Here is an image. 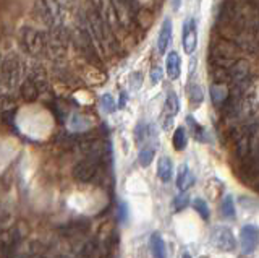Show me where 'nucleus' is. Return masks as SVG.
<instances>
[{"label": "nucleus", "instance_id": "f257e3e1", "mask_svg": "<svg viewBox=\"0 0 259 258\" xmlns=\"http://www.w3.org/2000/svg\"><path fill=\"white\" fill-rule=\"evenodd\" d=\"M79 18L83 20L86 28L89 29V33L94 38V41L99 47V51L102 54V57H113V55H118L123 51V44L118 39V36L113 33V29L109 26V23L105 21L99 12L94 9V5L91 2H88L79 13Z\"/></svg>", "mask_w": 259, "mask_h": 258}, {"label": "nucleus", "instance_id": "f03ea898", "mask_svg": "<svg viewBox=\"0 0 259 258\" xmlns=\"http://www.w3.org/2000/svg\"><path fill=\"white\" fill-rule=\"evenodd\" d=\"M240 52L241 49L237 43L219 36L209 44V54H207L209 65L215 68L230 70L240 60Z\"/></svg>", "mask_w": 259, "mask_h": 258}, {"label": "nucleus", "instance_id": "7ed1b4c3", "mask_svg": "<svg viewBox=\"0 0 259 258\" xmlns=\"http://www.w3.org/2000/svg\"><path fill=\"white\" fill-rule=\"evenodd\" d=\"M75 43L78 46L79 52L83 54L84 60H88L89 65H94L97 68H102L104 67V62H102V54L97 47L94 38L89 33V29L86 28V25L83 23V20L79 18L78 23V28H76V33H75Z\"/></svg>", "mask_w": 259, "mask_h": 258}, {"label": "nucleus", "instance_id": "20e7f679", "mask_svg": "<svg viewBox=\"0 0 259 258\" xmlns=\"http://www.w3.org/2000/svg\"><path fill=\"white\" fill-rule=\"evenodd\" d=\"M18 43L21 46V49L24 52H28L29 55H32V57H39V55H42L49 51L47 34L29 26H23L20 29Z\"/></svg>", "mask_w": 259, "mask_h": 258}, {"label": "nucleus", "instance_id": "39448f33", "mask_svg": "<svg viewBox=\"0 0 259 258\" xmlns=\"http://www.w3.org/2000/svg\"><path fill=\"white\" fill-rule=\"evenodd\" d=\"M71 175L79 183L97 182L102 177V163L93 158H83L73 166Z\"/></svg>", "mask_w": 259, "mask_h": 258}, {"label": "nucleus", "instance_id": "423d86ee", "mask_svg": "<svg viewBox=\"0 0 259 258\" xmlns=\"http://www.w3.org/2000/svg\"><path fill=\"white\" fill-rule=\"evenodd\" d=\"M23 65L21 60L16 54H8L7 57L2 60V65H0V78H2V83L13 90V88L20 86L23 82Z\"/></svg>", "mask_w": 259, "mask_h": 258}, {"label": "nucleus", "instance_id": "0eeeda50", "mask_svg": "<svg viewBox=\"0 0 259 258\" xmlns=\"http://www.w3.org/2000/svg\"><path fill=\"white\" fill-rule=\"evenodd\" d=\"M91 229V223L84 217H81V219H75V221H70L65 226L60 228V236L68 239L71 244H76L78 240L83 239L86 234Z\"/></svg>", "mask_w": 259, "mask_h": 258}, {"label": "nucleus", "instance_id": "6e6552de", "mask_svg": "<svg viewBox=\"0 0 259 258\" xmlns=\"http://www.w3.org/2000/svg\"><path fill=\"white\" fill-rule=\"evenodd\" d=\"M210 244L217 250H222V252H233L235 247H237L233 232L229 228H225V226L214 228L212 234H210Z\"/></svg>", "mask_w": 259, "mask_h": 258}, {"label": "nucleus", "instance_id": "1a4fd4ad", "mask_svg": "<svg viewBox=\"0 0 259 258\" xmlns=\"http://www.w3.org/2000/svg\"><path fill=\"white\" fill-rule=\"evenodd\" d=\"M240 244L245 255L253 253L259 244V228H256L253 224L243 226L240 231Z\"/></svg>", "mask_w": 259, "mask_h": 258}, {"label": "nucleus", "instance_id": "9d476101", "mask_svg": "<svg viewBox=\"0 0 259 258\" xmlns=\"http://www.w3.org/2000/svg\"><path fill=\"white\" fill-rule=\"evenodd\" d=\"M182 43H183V51L186 54H193L198 44V29H196V20L188 18L183 23L182 29Z\"/></svg>", "mask_w": 259, "mask_h": 258}, {"label": "nucleus", "instance_id": "9b49d317", "mask_svg": "<svg viewBox=\"0 0 259 258\" xmlns=\"http://www.w3.org/2000/svg\"><path fill=\"white\" fill-rule=\"evenodd\" d=\"M178 110H180V101H178V96L174 90H168L165 106H164V119H162L164 130H168L170 125L174 124V117L178 114Z\"/></svg>", "mask_w": 259, "mask_h": 258}, {"label": "nucleus", "instance_id": "f8f14e48", "mask_svg": "<svg viewBox=\"0 0 259 258\" xmlns=\"http://www.w3.org/2000/svg\"><path fill=\"white\" fill-rule=\"evenodd\" d=\"M241 52H246L249 55H257L259 54V36L257 33H251V31H245L237 41Z\"/></svg>", "mask_w": 259, "mask_h": 258}, {"label": "nucleus", "instance_id": "ddd939ff", "mask_svg": "<svg viewBox=\"0 0 259 258\" xmlns=\"http://www.w3.org/2000/svg\"><path fill=\"white\" fill-rule=\"evenodd\" d=\"M172 36H174V25H172V20L165 18L164 23H162V28L159 31V36H157V52L159 54H164L170 43H172Z\"/></svg>", "mask_w": 259, "mask_h": 258}, {"label": "nucleus", "instance_id": "4468645a", "mask_svg": "<svg viewBox=\"0 0 259 258\" xmlns=\"http://www.w3.org/2000/svg\"><path fill=\"white\" fill-rule=\"evenodd\" d=\"M18 91H20V96H21V99L24 101H28V102H32V101H36L37 98L42 93H40V90L36 86V83L32 82V80H29L28 77L23 80V82L20 83L18 86Z\"/></svg>", "mask_w": 259, "mask_h": 258}, {"label": "nucleus", "instance_id": "2eb2a0df", "mask_svg": "<svg viewBox=\"0 0 259 258\" xmlns=\"http://www.w3.org/2000/svg\"><path fill=\"white\" fill-rule=\"evenodd\" d=\"M165 70H167V77L170 80H178L182 73V59L178 52L172 51L167 54V60H165Z\"/></svg>", "mask_w": 259, "mask_h": 258}, {"label": "nucleus", "instance_id": "dca6fc26", "mask_svg": "<svg viewBox=\"0 0 259 258\" xmlns=\"http://www.w3.org/2000/svg\"><path fill=\"white\" fill-rule=\"evenodd\" d=\"M230 94H232V90L229 88V85L212 83V86H210V99H212V102L217 107H221Z\"/></svg>", "mask_w": 259, "mask_h": 258}, {"label": "nucleus", "instance_id": "f3484780", "mask_svg": "<svg viewBox=\"0 0 259 258\" xmlns=\"http://www.w3.org/2000/svg\"><path fill=\"white\" fill-rule=\"evenodd\" d=\"M149 247H151V253L154 258H167V248H165V242L162 239L159 232H154L151 239H149Z\"/></svg>", "mask_w": 259, "mask_h": 258}, {"label": "nucleus", "instance_id": "a211bd4d", "mask_svg": "<svg viewBox=\"0 0 259 258\" xmlns=\"http://www.w3.org/2000/svg\"><path fill=\"white\" fill-rule=\"evenodd\" d=\"M172 174H174V163H172V159L167 158V156H162L159 159V163H157V175H159V179L167 183L172 180Z\"/></svg>", "mask_w": 259, "mask_h": 258}, {"label": "nucleus", "instance_id": "6ab92c4d", "mask_svg": "<svg viewBox=\"0 0 259 258\" xmlns=\"http://www.w3.org/2000/svg\"><path fill=\"white\" fill-rule=\"evenodd\" d=\"M251 138H253V135L246 133L235 141V156H237L240 161L245 159L251 153Z\"/></svg>", "mask_w": 259, "mask_h": 258}, {"label": "nucleus", "instance_id": "aec40b11", "mask_svg": "<svg viewBox=\"0 0 259 258\" xmlns=\"http://www.w3.org/2000/svg\"><path fill=\"white\" fill-rule=\"evenodd\" d=\"M194 183V175L191 174L190 167L183 164L180 167V171H178V177H177V187L180 189L182 192H186L191 185Z\"/></svg>", "mask_w": 259, "mask_h": 258}, {"label": "nucleus", "instance_id": "412c9836", "mask_svg": "<svg viewBox=\"0 0 259 258\" xmlns=\"http://www.w3.org/2000/svg\"><path fill=\"white\" fill-rule=\"evenodd\" d=\"M154 156H156V143H144L141 146L138 161H140V164L143 167H148L154 161Z\"/></svg>", "mask_w": 259, "mask_h": 258}, {"label": "nucleus", "instance_id": "4be33fe9", "mask_svg": "<svg viewBox=\"0 0 259 258\" xmlns=\"http://www.w3.org/2000/svg\"><path fill=\"white\" fill-rule=\"evenodd\" d=\"M209 78L212 83L217 85H232V75H230V70H225V68H215L212 67L209 73Z\"/></svg>", "mask_w": 259, "mask_h": 258}, {"label": "nucleus", "instance_id": "5701e85b", "mask_svg": "<svg viewBox=\"0 0 259 258\" xmlns=\"http://www.w3.org/2000/svg\"><path fill=\"white\" fill-rule=\"evenodd\" d=\"M172 144H174V148L177 151H183L186 148V144H188V135H186L185 127H178L177 130L174 132Z\"/></svg>", "mask_w": 259, "mask_h": 258}, {"label": "nucleus", "instance_id": "b1692460", "mask_svg": "<svg viewBox=\"0 0 259 258\" xmlns=\"http://www.w3.org/2000/svg\"><path fill=\"white\" fill-rule=\"evenodd\" d=\"M188 98H190V104L193 107L201 106L202 99H204V93H202L201 86L198 83H191L188 88Z\"/></svg>", "mask_w": 259, "mask_h": 258}, {"label": "nucleus", "instance_id": "393cba45", "mask_svg": "<svg viewBox=\"0 0 259 258\" xmlns=\"http://www.w3.org/2000/svg\"><path fill=\"white\" fill-rule=\"evenodd\" d=\"M186 122H188V125H190V130L193 133V138L194 140L206 141V130L196 122V120H194L193 117H188V119H186Z\"/></svg>", "mask_w": 259, "mask_h": 258}, {"label": "nucleus", "instance_id": "a878e982", "mask_svg": "<svg viewBox=\"0 0 259 258\" xmlns=\"http://www.w3.org/2000/svg\"><path fill=\"white\" fill-rule=\"evenodd\" d=\"M222 214L227 219H233L235 217V203L232 195H225L222 200Z\"/></svg>", "mask_w": 259, "mask_h": 258}, {"label": "nucleus", "instance_id": "bb28decb", "mask_svg": "<svg viewBox=\"0 0 259 258\" xmlns=\"http://www.w3.org/2000/svg\"><path fill=\"white\" fill-rule=\"evenodd\" d=\"M193 208H194V211H196L202 219L207 221L209 219V216H210V211H209V206L207 203L202 198H196V200H193Z\"/></svg>", "mask_w": 259, "mask_h": 258}, {"label": "nucleus", "instance_id": "cd10ccee", "mask_svg": "<svg viewBox=\"0 0 259 258\" xmlns=\"http://www.w3.org/2000/svg\"><path fill=\"white\" fill-rule=\"evenodd\" d=\"M188 205H190V197L186 195V192H182L180 195H177L174 198V208H175V211H182V209H185Z\"/></svg>", "mask_w": 259, "mask_h": 258}, {"label": "nucleus", "instance_id": "c85d7f7f", "mask_svg": "<svg viewBox=\"0 0 259 258\" xmlns=\"http://www.w3.org/2000/svg\"><path fill=\"white\" fill-rule=\"evenodd\" d=\"M101 107L105 110V112H113L115 110V101H113V98H112V94H104L102 98H101Z\"/></svg>", "mask_w": 259, "mask_h": 258}, {"label": "nucleus", "instance_id": "c756f323", "mask_svg": "<svg viewBox=\"0 0 259 258\" xmlns=\"http://www.w3.org/2000/svg\"><path fill=\"white\" fill-rule=\"evenodd\" d=\"M162 78H164V71H162V68L159 65L152 67L151 68V82L159 83V82H162Z\"/></svg>", "mask_w": 259, "mask_h": 258}, {"label": "nucleus", "instance_id": "7c9ffc66", "mask_svg": "<svg viewBox=\"0 0 259 258\" xmlns=\"http://www.w3.org/2000/svg\"><path fill=\"white\" fill-rule=\"evenodd\" d=\"M118 219H120V223H126V219H128V208H126V203H121L118 205Z\"/></svg>", "mask_w": 259, "mask_h": 258}, {"label": "nucleus", "instance_id": "2f4dec72", "mask_svg": "<svg viewBox=\"0 0 259 258\" xmlns=\"http://www.w3.org/2000/svg\"><path fill=\"white\" fill-rule=\"evenodd\" d=\"M141 83H143V75L140 71H136V73H133V77H132V85L135 86V90H140Z\"/></svg>", "mask_w": 259, "mask_h": 258}, {"label": "nucleus", "instance_id": "473e14b6", "mask_svg": "<svg viewBox=\"0 0 259 258\" xmlns=\"http://www.w3.org/2000/svg\"><path fill=\"white\" fill-rule=\"evenodd\" d=\"M125 102H126V93H121V94H120L118 106H120V107H123V106H125Z\"/></svg>", "mask_w": 259, "mask_h": 258}, {"label": "nucleus", "instance_id": "72a5a7b5", "mask_svg": "<svg viewBox=\"0 0 259 258\" xmlns=\"http://www.w3.org/2000/svg\"><path fill=\"white\" fill-rule=\"evenodd\" d=\"M174 10H178V9H180V0H174Z\"/></svg>", "mask_w": 259, "mask_h": 258}, {"label": "nucleus", "instance_id": "f704fd0d", "mask_svg": "<svg viewBox=\"0 0 259 258\" xmlns=\"http://www.w3.org/2000/svg\"><path fill=\"white\" fill-rule=\"evenodd\" d=\"M182 258H191V255H190L188 252H183V255H182Z\"/></svg>", "mask_w": 259, "mask_h": 258}, {"label": "nucleus", "instance_id": "c9c22d12", "mask_svg": "<svg viewBox=\"0 0 259 258\" xmlns=\"http://www.w3.org/2000/svg\"><path fill=\"white\" fill-rule=\"evenodd\" d=\"M254 189H256V190H257V192H259V183H257V185H256V187H254Z\"/></svg>", "mask_w": 259, "mask_h": 258}]
</instances>
